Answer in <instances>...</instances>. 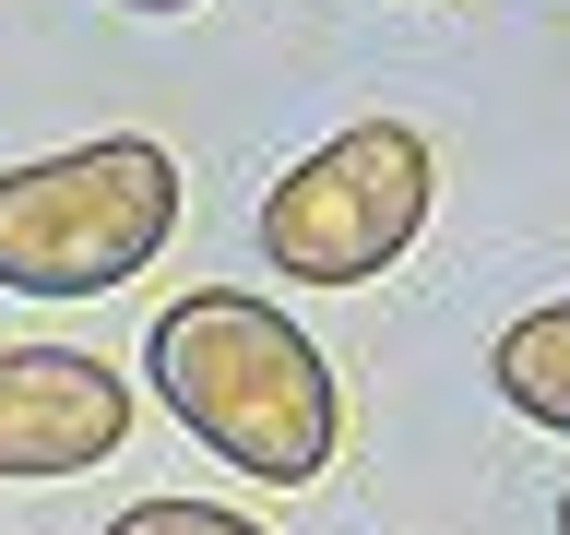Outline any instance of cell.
Here are the masks:
<instances>
[{"label":"cell","mask_w":570,"mask_h":535,"mask_svg":"<svg viewBox=\"0 0 570 535\" xmlns=\"http://www.w3.org/2000/svg\"><path fill=\"white\" fill-rule=\"evenodd\" d=\"M131 453V381L83 346H0V476H96Z\"/></svg>","instance_id":"cell-4"},{"label":"cell","mask_w":570,"mask_h":535,"mask_svg":"<svg viewBox=\"0 0 570 535\" xmlns=\"http://www.w3.org/2000/svg\"><path fill=\"white\" fill-rule=\"evenodd\" d=\"M119 12H190V0H119Z\"/></svg>","instance_id":"cell-7"},{"label":"cell","mask_w":570,"mask_h":535,"mask_svg":"<svg viewBox=\"0 0 570 535\" xmlns=\"http://www.w3.org/2000/svg\"><path fill=\"white\" fill-rule=\"evenodd\" d=\"M488 381H499L511 417H534V428H559V440H570V298H547V310H523L511 333H499V346H488Z\"/></svg>","instance_id":"cell-5"},{"label":"cell","mask_w":570,"mask_h":535,"mask_svg":"<svg viewBox=\"0 0 570 535\" xmlns=\"http://www.w3.org/2000/svg\"><path fill=\"white\" fill-rule=\"evenodd\" d=\"M107 535H262L249 512H214V499H131Z\"/></svg>","instance_id":"cell-6"},{"label":"cell","mask_w":570,"mask_h":535,"mask_svg":"<svg viewBox=\"0 0 570 535\" xmlns=\"http://www.w3.org/2000/svg\"><path fill=\"white\" fill-rule=\"evenodd\" d=\"M428 143L404 119H356L333 132L321 155L274 178V203H262V262L285 285H381L428 226Z\"/></svg>","instance_id":"cell-3"},{"label":"cell","mask_w":570,"mask_h":535,"mask_svg":"<svg viewBox=\"0 0 570 535\" xmlns=\"http://www.w3.org/2000/svg\"><path fill=\"white\" fill-rule=\"evenodd\" d=\"M142 369L167 392V417L226 453L238 476L262 488H309L333 440H345V392H333V357L274 310V298H249V285H190L155 310L142 333Z\"/></svg>","instance_id":"cell-1"},{"label":"cell","mask_w":570,"mask_h":535,"mask_svg":"<svg viewBox=\"0 0 570 535\" xmlns=\"http://www.w3.org/2000/svg\"><path fill=\"white\" fill-rule=\"evenodd\" d=\"M178 239V155L142 132L0 167V285L12 298H107Z\"/></svg>","instance_id":"cell-2"},{"label":"cell","mask_w":570,"mask_h":535,"mask_svg":"<svg viewBox=\"0 0 570 535\" xmlns=\"http://www.w3.org/2000/svg\"><path fill=\"white\" fill-rule=\"evenodd\" d=\"M559 535H570V488H559Z\"/></svg>","instance_id":"cell-8"}]
</instances>
